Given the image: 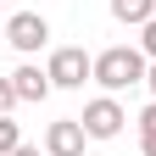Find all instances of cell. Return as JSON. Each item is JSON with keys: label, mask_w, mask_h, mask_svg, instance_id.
I'll use <instances>...</instances> for the list:
<instances>
[{"label": "cell", "mask_w": 156, "mask_h": 156, "mask_svg": "<svg viewBox=\"0 0 156 156\" xmlns=\"http://www.w3.org/2000/svg\"><path fill=\"white\" fill-rule=\"evenodd\" d=\"M145 73H151V56L140 45H112L95 56V84H101L106 95H123L134 84H145Z\"/></svg>", "instance_id": "obj_1"}, {"label": "cell", "mask_w": 156, "mask_h": 156, "mask_svg": "<svg viewBox=\"0 0 156 156\" xmlns=\"http://www.w3.org/2000/svg\"><path fill=\"white\" fill-rule=\"evenodd\" d=\"M45 73H50V84H56V89H84L89 78H95V56H89V50H78V45H62V50H50Z\"/></svg>", "instance_id": "obj_2"}, {"label": "cell", "mask_w": 156, "mask_h": 156, "mask_svg": "<svg viewBox=\"0 0 156 156\" xmlns=\"http://www.w3.org/2000/svg\"><path fill=\"white\" fill-rule=\"evenodd\" d=\"M78 123H84L89 140H117V134H123V123H128V112L117 106V95H101V101L84 106V117H78Z\"/></svg>", "instance_id": "obj_3"}, {"label": "cell", "mask_w": 156, "mask_h": 156, "mask_svg": "<svg viewBox=\"0 0 156 156\" xmlns=\"http://www.w3.org/2000/svg\"><path fill=\"white\" fill-rule=\"evenodd\" d=\"M84 145H89V134L78 117H56L45 128V156H84Z\"/></svg>", "instance_id": "obj_4"}, {"label": "cell", "mask_w": 156, "mask_h": 156, "mask_svg": "<svg viewBox=\"0 0 156 156\" xmlns=\"http://www.w3.org/2000/svg\"><path fill=\"white\" fill-rule=\"evenodd\" d=\"M6 39H11V45L23 50V56H34V50H39V45L50 39V23H45L39 11H17L11 23H6Z\"/></svg>", "instance_id": "obj_5"}, {"label": "cell", "mask_w": 156, "mask_h": 156, "mask_svg": "<svg viewBox=\"0 0 156 156\" xmlns=\"http://www.w3.org/2000/svg\"><path fill=\"white\" fill-rule=\"evenodd\" d=\"M11 89H17V101H45L56 84H50V73H39L34 62H23V67L11 73Z\"/></svg>", "instance_id": "obj_6"}, {"label": "cell", "mask_w": 156, "mask_h": 156, "mask_svg": "<svg viewBox=\"0 0 156 156\" xmlns=\"http://www.w3.org/2000/svg\"><path fill=\"white\" fill-rule=\"evenodd\" d=\"M112 17H117V23H134V28H145L151 17H156V0H112Z\"/></svg>", "instance_id": "obj_7"}, {"label": "cell", "mask_w": 156, "mask_h": 156, "mask_svg": "<svg viewBox=\"0 0 156 156\" xmlns=\"http://www.w3.org/2000/svg\"><path fill=\"white\" fill-rule=\"evenodd\" d=\"M17 145H23V128H17L11 117H0V156H11Z\"/></svg>", "instance_id": "obj_8"}, {"label": "cell", "mask_w": 156, "mask_h": 156, "mask_svg": "<svg viewBox=\"0 0 156 156\" xmlns=\"http://www.w3.org/2000/svg\"><path fill=\"white\" fill-rule=\"evenodd\" d=\"M11 106H23V101H17V89H11V73H6V78H0V117H11Z\"/></svg>", "instance_id": "obj_9"}, {"label": "cell", "mask_w": 156, "mask_h": 156, "mask_svg": "<svg viewBox=\"0 0 156 156\" xmlns=\"http://www.w3.org/2000/svg\"><path fill=\"white\" fill-rule=\"evenodd\" d=\"M140 50H145V56H151V62H156V17H151V23H145V28H140Z\"/></svg>", "instance_id": "obj_10"}, {"label": "cell", "mask_w": 156, "mask_h": 156, "mask_svg": "<svg viewBox=\"0 0 156 156\" xmlns=\"http://www.w3.org/2000/svg\"><path fill=\"white\" fill-rule=\"evenodd\" d=\"M140 134H156V101H151V106L140 112Z\"/></svg>", "instance_id": "obj_11"}, {"label": "cell", "mask_w": 156, "mask_h": 156, "mask_svg": "<svg viewBox=\"0 0 156 156\" xmlns=\"http://www.w3.org/2000/svg\"><path fill=\"white\" fill-rule=\"evenodd\" d=\"M140 151H145V156H156V134H140Z\"/></svg>", "instance_id": "obj_12"}, {"label": "cell", "mask_w": 156, "mask_h": 156, "mask_svg": "<svg viewBox=\"0 0 156 156\" xmlns=\"http://www.w3.org/2000/svg\"><path fill=\"white\" fill-rule=\"evenodd\" d=\"M145 89H151V101H156V62H151V73H145Z\"/></svg>", "instance_id": "obj_13"}, {"label": "cell", "mask_w": 156, "mask_h": 156, "mask_svg": "<svg viewBox=\"0 0 156 156\" xmlns=\"http://www.w3.org/2000/svg\"><path fill=\"white\" fill-rule=\"evenodd\" d=\"M11 156H39V145H28V140H23V145H17Z\"/></svg>", "instance_id": "obj_14"}]
</instances>
